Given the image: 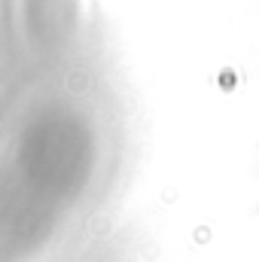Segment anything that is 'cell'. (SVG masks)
<instances>
[{
    "instance_id": "cell-1",
    "label": "cell",
    "mask_w": 259,
    "mask_h": 262,
    "mask_svg": "<svg viewBox=\"0 0 259 262\" xmlns=\"http://www.w3.org/2000/svg\"><path fill=\"white\" fill-rule=\"evenodd\" d=\"M134 104L101 31L76 58L0 104V262L64 259L128 168Z\"/></svg>"
},
{
    "instance_id": "cell-2",
    "label": "cell",
    "mask_w": 259,
    "mask_h": 262,
    "mask_svg": "<svg viewBox=\"0 0 259 262\" xmlns=\"http://www.w3.org/2000/svg\"><path fill=\"white\" fill-rule=\"evenodd\" d=\"M101 28L89 0H0V101L67 64Z\"/></svg>"
}]
</instances>
